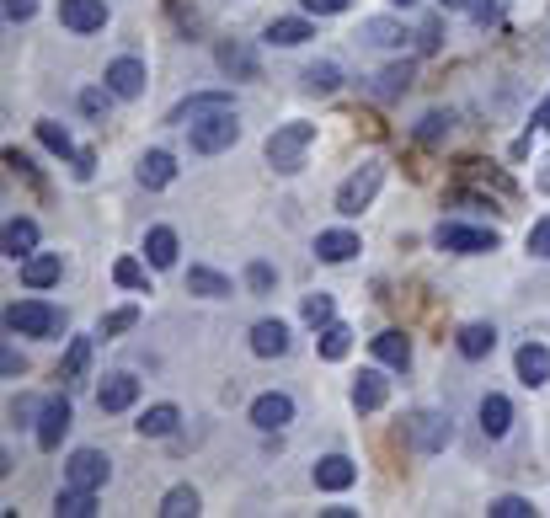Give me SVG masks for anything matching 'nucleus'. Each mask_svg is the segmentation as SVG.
<instances>
[{
  "instance_id": "nucleus-47",
  "label": "nucleus",
  "mask_w": 550,
  "mask_h": 518,
  "mask_svg": "<svg viewBox=\"0 0 550 518\" xmlns=\"http://www.w3.org/2000/svg\"><path fill=\"white\" fill-rule=\"evenodd\" d=\"M33 11H38V0H6V17L11 22H27Z\"/></svg>"
},
{
  "instance_id": "nucleus-33",
  "label": "nucleus",
  "mask_w": 550,
  "mask_h": 518,
  "mask_svg": "<svg viewBox=\"0 0 550 518\" xmlns=\"http://www.w3.org/2000/svg\"><path fill=\"white\" fill-rule=\"evenodd\" d=\"M364 38L374 43V49H396V43L406 38V27L390 22V17H374V22H364Z\"/></svg>"
},
{
  "instance_id": "nucleus-24",
  "label": "nucleus",
  "mask_w": 550,
  "mask_h": 518,
  "mask_svg": "<svg viewBox=\"0 0 550 518\" xmlns=\"http://www.w3.org/2000/svg\"><path fill=\"white\" fill-rule=\"evenodd\" d=\"M171 177H177V161H171L166 150H145V155H139V182H145V187H166Z\"/></svg>"
},
{
  "instance_id": "nucleus-16",
  "label": "nucleus",
  "mask_w": 550,
  "mask_h": 518,
  "mask_svg": "<svg viewBox=\"0 0 550 518\" xmlns=\"http://www.w3.org/2000/svg\"><path fill=\"white\" fill-rule=\"evenodd\" d=\"M59 273H65V262H59L54 251H33V257H22V284L27 289H54Z\"/></svg>"
},
{
  "instance_id": "nucleus-30",
  "label": "nucleus",
  "mask_w": 550,
  "mask_h": 518,
  "mask_svg": "<svg viewBox=\"0 0 550 518\" xmlns=\"http://www.w3.org/2000/svg\"><path fill=\"white\" fill-rule=\"evenodd\" d=\"M177 406H171V401H161V406H150V412L145 417H139V433H145V438H166L171 428H177Z\"/></svg>"
},
{
  "instance_id": "nucleus-19",
  "label": "nucleus",
  "mask_w": 550,
  "mask_h": 518,
  "mask_svg": "<svg viewBox=\"0 0 550 518\" xmlns=\"http://www.w3.org/2000/svg\"><path fill=\"white\" fill-rule=\"evenodd\" d=\"M374 358H380V364L385 369H412V337H406V332H380V337H374Z\"/></svg>"
},
{
  "instance_id": "nucleus-28",
  "label": "nucleus",
  "mask_w": 550,
  "mask_h": 518,
  "mask_svg": "<svg viewBox=\"0 0 550 518\" xmlns=\"http://www.w3.org/2000/svg\"><path fill=\"white\" fill-rule=\"evenodd\" d=\"M54 513H59V518H86V513H97V492H91V486H70V492L54 497Z\"/></svg>"
},
{
  "instance_id": "nucleus-38",
  "label": "nucleus",
  "mask_w": 550,
  "mask_h": 518,
  "mask_svg": "<svg viewBox=\"0 0 550 518\" xmlns=\"http://www.w3.org/2000/svg\"><path fill=\"white\" fill-rule=\"evenodd\" d=\"M412 65H390V70H380V97H401L406 86H412Z\"/></svg>"
},
{
  "instance_id": "nucleus-43",
  "label": "nucleus",
  "mask_w": 550,
  "mask_h": 518,
  "mask_svg": "<svg viewBox=\"0 0 550 518\" xmlns=\"http://www.w3.org/2000/svg\"><path fill=\"white\" fill-rule=\"evenodd\" d=\"M246 284H251V289H257V294H267V289H273V284H278V273H273V268H267V262H251V273H246Z\"/></svg>"
},
{
  "instance_id": "nucleus-27",
  "label": "nucleus",
  "mask_w": 550,
  "mask_h": 518,
  "mask_svg": "<svg viewBox=\"0 0 550 518\" xmlns=\"http://www.w3.org/2000/svg\"><path fill=\"white\" fill-rule=\"evenodd\" d=\"M187 294H203V300H225V294H230V278L214 273V268H187Z\"/></svg>"
},
{
  "instance_id": "nucleus-2",
  "label": "nucleus",
  "mask_w": 550,
  "mask_h": 518,
  "mask_svg": "<svg viewBox=\"0 0 550 518\" xmlns=\"http://www.w3.org/2000/svg\"><path fill=\"white\" fill-rule=\"evenodd\" d=\"M380 182H385V166H380V161H364L348 182L337 187V214H342V219H358V214L374 203V193H380Z\"/></svg>"
},
{
  "instance_id": "nucleus-26",
  "label": "nucleus",
  "mask_w": 550,
  "mask_h": 518,
  "mask_svg": "<svg viewBox=\"0 0 550 518\" xmlns=\"http://www.w3.org/2000/svg\"><path fill=\"white\" fill-rule=\"evenodd\" d=\"M508 422H513V406H508V396H481V428H486V438H502L508 433Z\"/></svg>"
},
{
  "instance_id": "nucleus-40",
  "label": "nucleus",
  "mask_w": 550,
  "mask_h": 518,
  "mask_svg": "<svg viewBox=\"0 0 550 518\" xmlns=\"http://www.w3.org/2000/svg\"><path fill=\"white\" fill-rule=\"evenodd\" d=\"M113 278H118L123 289H145V268H139L134 257H118V262H113Z\"/></svg>"
},
{
  "instance_id": "nucleus-41",
  "label": "nucleus",
  "mask_w": 550,
  "mask_h": 518,
  "mask_svg": "<svg viewBox=\"0 0 550 518\" xmlns=\"http://www.w3.org/2000/svg\"><path fill=\"white\" fill-rule=\"evenodd\" d=\"M305 321L310 326H332V294H310V300H305Z\"/></svg>"
},
{
  "instance_id": "nucleus-7",
  "label": "nucleus",
  "mask_w": 550,
  "mask_h": 518,
  "mask_svg": "<svg viewBox=\"0 0 550 518\" xmlns=\"http://www.w3.org/2000/svg\"><path fill=\"white\" fill-rule=\"evenodd\" d=\"M145 59H134V54H123V59H113L107 65V86H113V97H123V102H134V97H145Z\"/></svg>"
},
{
  "instance_id": "nucleus-4",
  "label": "nucleus",
  "mask_w": 550,
  "mask_h": 518,
  "mask_svg": "<svg viewBox=\"0 0 550 518\" xmlns=\"http://www.w3.org/2000/svg\"><path fill=\"white\" fill-rule=\"evenodd\" d=\"M6 326L17 337H49V332H59V310L43 300H17L6 310Z\"/></svg>"
},
{
  "instance_id": "nucleus-14",
  "label": "nucleus",
  "mask_w": 550,
  "mask_h": 518,
  "mask_svg": "<svg viewBox=\"0 0 550 518\" xmlns=\"http://www.w3.org/2000/svg\"><path fill=\"white\" fill-rule=\"evenodd\" d=\"M214 59H219V70H225L230 81H257V75H262V70H257V54H251L246 43H235V38H230V43H219Z\"/></svg>"
},
{
  "instance_id": "nucleus-13",
  "label": "nucleus",
  "mask_w": 550,
  "mask_h": 518,
  "mask_svg": "<svg viewBox=\"0 0 550 518\" xmlns=\"http://www.w3.org/2000/svg\"><path fill=\"white\" fill-rule=\"evenodd\" d=\"M65 476H70V486H97L107 481V454H97V449H75L70 454V465H65Z\"/></svg>"
},
{
  "instance_id": "nucleus-35",
  "label": "nucleus",
  "mask_w": 550,
  "mask_h": 518,
  "mask_svg": "<svg viewBox=\"0 0 550 518\" xmlns=\"http://www.w3.org/2000/svg\"><path fill=\"white\" fill-rule=\"evenodd\" d=\"M348 348H353V332H348V326H342V321L321 326V353L332 358V364H337V358H348Z\"/></svg>"
},
{
  "instance_id": "nucleus-50",
  "label": "nucleus",
  "mask_w": 550,
  "mask_h": 518,
  "mask_svg": "<svg viewBox=\"0 0 550 518\" xmlns=\"http://www.w3.org/2000/svg\"><path fill=\"white\" fill-rule=\"evenodd\" d=\"M438 6H444V11H470L476 0H438Z\"/></svg>"
},
{
  "instance_id": "nucleus-9",
  "label": "nucleus",
  "mask_w": 550,
  "mask_h": 518,
  "mask_svg": "<svg viewBox=\"0 0 550 518\" xmlns=\"http://www.w3.org/2000/svg\"><path fill=\"white\" fill-rule=\"evenodd\" d=\"M251 422H257L262 433L289 428V422H294V401L284 396V390H267V396H257V401H251Z\"/></svg>"
},
{
  "instance_id": "nucleus-21",
  "label": "nucleus",
  "mask_w": 550,
  "mask_h": 518,
  "mask_svg": "<svg viewBox=\"0 0 550 518\" xmlns=\"http://www.w3.org/2000/svg\"><path fill=\"white\" fill-rule=\"evenodd\" d=\"M364 251V241H358L353 230H321L316 235V257L321 262H348V257H358Z\"/></svg>"
},
{
  "instance_id": "nucleus-20",
  "label": "nucleus",
  "mask_w": 550,
  "mask_h": 518,
  "mask_svg": "<svg viewBox=\"0 0 550 518\" xmlns=\"http://www.w3.org/2000/svg\"><path fill=\"white\" fill-rule=\"evenodd\" d=\"M513 364H518V380L524 385H550V348H540V342H524Z\"/></svg>"
},
{
  "instance_id": "nucleus-42",
  "label": "nucleus",
  "mask_w": 550,
  "mask_h": 518,
  "mask_svg": "<svg viewBox=\"0 0 550 518\" xmlns=\"http://www.w3.org/2000/svg\"><path fill=\"white\" fill-rule=\"evenodd\" d=\"M534 508H529V502L524 497H497L492 502V518H529Z\"/></svg>"
},
{
  "instance_id": "nucleus-51",
  "label": "nucleus",
  "mask_w": 550,
  "mask_h": 518,
  "mask_svg": "<svg viewBox=\"0 0 550 518\" xmlns=\"http://www.w3.org/2000/svg\"><path fill=\"white\" fill-rule=\"evenodd\" d=\"M534 123H540V129H545V134H550V102H545V107H540V113H534Z\"/></svg>"
},
{
  "instance_id": "nucleus-10",
  "label": "nucleus",
  "mask_w": 550,
  "mask_h": 518,
  "mask_svg": "<svg viewBox=\"0 0 550 518\" xmlns=\"http://www.w3.org/2000/svg\"><path fill=\"white\" fill-rule=\"evenodd\" d=\"M59 22L70 33H102L107 27V6L102 0H59Z\"/></svg>"
},
{
  "instance_id": "nucleus-34",
  "label": "nucleus",
  "mask_w": 550,
  "mask_h": 518,
  "mask_svg": "<svg viewBox=\"0 0 550 518\" xmlns=\"http://www.w3.org/2000/svg\"><path fill=\"white\" fill-rule=\"evenodd\" d=\"M161 513L166 518H193L198 513V492L193 486H171V492L161 497Z\"/></svg>"
},
{
  "instance_id": "nucleus-5",
  "label": "nucleus",
  "mask_w": 550,
  "mask_h": 518,
  "mask_svg": "<svg viewBox=\"0 0 550 518\" xmlns=\"http://www.w3.org/2000/svg\"><path fill=\"white\" fill-rule=\"evenodd\" d=\"M219 113H235V97H230V91H198V97H187V102L171 107L166 123H177V129H193V123L219 118Z\"/></svg>"
},
{
  "instance_id": "nucleus-25",
  "label": "nucleus",
  "mask_w": 550,
  "mask_h": 518,
  "mask_svg": "<svg viewBox=\"0 0 550 518\" xmlns=\"http://www.w3.org/2000/svg\"><path fill=\"white\" fill-rule=\"evenodd\" d=\"M454 348H460L465 358H486L497 348V332L492 326H481V321H470V326H460V337H454Z\"/></svg>"
},
{
  "instance_id": "nucleus-32",
  "label": "nucleus",
  "mask_w": 550,
  "mask_h": 518,
  "mask_svg": "<svg viewBox=\"0 0 550 518\" xmlns=\"http://www.w3.org/2000/svg\"><path fill=\"white\" fill-rule=\"evenodd\" d=\"M91 364V337H70V353H65V364H59V380H81Z\"/></svg>"
},
{
  "instance_id": "nucleus-49",
  "label": "nucleus",
  "mask_w": 550,
  "mask_h": 518,
  "mask_svg": "<svg viewBox=\"0 0 550 518\" xmlns=\"http://www.w3.org/2000/svg\"><path fill=\"white\" fill-rule=\"evenodd\" d=\"M0 369H6V374H22V353L6 348V353H0Z\"/></svg>"
},
{
  "instance_id": "nucleus-45",
  "label": "nucleus",
  "mask_w": 550,
  "mask_h": 518,
  "mask_svg": "<svg viewBox=\"0 0 550 518\" xmlns=\"http://www.w3.org/2000/svg\"><path fill=\"white\" fill-rule=\"evenodd\" d=\"M139 316H134V310H113V316H107L102 321V337H113V332H129V326H134Z\"/></svg>"
},
{
  "instance_id": "nucleus-6",
  "label": "nucleus",
  "mask_w": 550,
  "mask_h": 518,
  "mask_svg": "<svg viewBox=\"0 0 550 518\" xmlns=\"http://www.w3.org/2000/svg\"><path fill=\"white\" fill-rule=\"evenodd\" d=\"M235 139H241V123H235V113H219V118L193 123V150H198V155H219V150H230Z\"/></svg>"
},
{
  "instance_id": "nucleus-31",
  "label": "nucleus",
  "mask_w": 550,
  "mask_h": 518,
  "mask_svg": "<svg viewBox=\"0 0 550 518\" xmlns=\"http://www.w3.org/2000/svg\"><path fill=\"white\" fill-rule=\"evenodd\" d=\"M300 81H305V91H316V97H332V91L342 86V70L332 65V59H321V65H310Z\"/></svg>"
},
{
  "instance_id": "nucleus-17",
  "label": "nucleus",
  "mask_w": 550,
  "mask_h": 518,
  "mask_svg": "<svg viewBox=\"0 0 550 518\" xmlns=\"http://www.w3.org/2000/svg\"><path fill=\"white\" fill-rule=\"evenodd\" d=\"M385 396H390V380H385L380 369H364L353 380V412H380Z\"/></svg>"
},
{
  "instance_id": "nucleus-11",
  "label": "nucleus",
  "mask_w": 550,
  "mask_h": 518,
  "mask_svg": "<svg viewBox=\"0 0 550 518\" xmlns=\"http://www.w3.org/2000/svg\"><path fill=\"white\" fill-rule=\"evenodd\" d=\"M70 401L65 396H54V401H43V417H38V449H59V438L70 433Z\"/></svg>"
},
{
  "instance_id": "nucleus-29",
  "label": "nucleus",
  "mask_w": 550,
  "mask_h": 518,
  "mask_svg": "<svg viewBox=\"0 0 550 518\" xmlns=\"http://www.w3.org/2000/svg\"><path fill=\"white\" fill-rule=\"evenodd\" d=\"M38 251V225L33 219H11L6 225V257H33Z\"/></svg>"
},
{
  "instance_id": "nucleus-3",
  "label": "nucleus",
  "mask_w": 550,
  "mask_h": 518,
  "mask_svg": "<svg viewBox=\"0 0 550 518\" xmlns=\"http://www.w3.org/2000/svg\"><path fill=\"white\" fill-rule=\"evenodd\" d=\"M438 251H460V257H481V251H497L502 235L486 230V225H454V219H444V225L433 230Z\"/></svg>"
},
{
  "instance_id": "nucleus-39",
  "label": "nucleus",
  "mask_w": 550,
  "mask_h": 518,
  "mask_svg": "<svg viewBox=\"0 0 550 518\" xmlns=\"http://www.w3.org/2000/svg\"><path fill=\"white\" fill-rule=\"evenodd\" d=\"M449 113H422V123H417V139H422V145H438V139H444L449 134Z\"/></svg>"
},
{
  "instance_id": "nucleus-23",
  "label": "nucleus",
  "mask_w": 550,
  "mask_h": 518,
  "mask_svg": "<svg viewBox=\"0 0 550 518\" xmlns=\"http://www.w3.org/2000/svg\"><path fill=\"white\" fill-rule=\"evenodd\" d=\"M145 257H150V268H171L177 262V230L171 225H155L145 235Z\"/></svg>"
},
{
  "instance_id": "nucleus-12",
  "label": "nucleus",
  "mask_w": 550,
  "mask_h": 518,
  "mask_svg": "<svg viewBox=\"0 0 550 518\" xmlns=\"http://www.w3.org/2000/svg\"><path fill=\"white\" fill-rule=\"evenodd\" d=\"M134 401H139V380H134V374H107V380L97 385V406H102V412H129Z\"/></svg>"
},
{
  "instance_id": "nucleus-37",
  "label": "nucleus",
  "mask_w": 550,
  "mask_h": 518,
  "mask_svg": "<svg viewBox=\"0 0 550 518\" xmlns=\"http://www.w3.org/2000/svg\"><path fill=\"white\" fill-rule=\"evenodd\" d=\"M38 139H43V145H49L54 155H70V161H75V155H81V150H75V145H70V134H65V129H59V123H49V118H43V123H38Z\"/></svg>"
},
{
  "instance_id": "nucleus-52",
  "label": "nucleus",
  "mask_w": 550,
  "mask_h": 518,
  "mask_svg": "<svg viewBox=\"0 0 550 518\" xmlns=\"http://www.w3.org/2000/svg\"><path fill=\"white\" fill-rule=\"evenodd\" d=\"M396 6H417V0H396Z\"/></svg>"
},
{
  "instance_id": "nucleus-46",
  "label": "nucleus",
  "mask_w": 550,
  "mask_h": 518,
  "mask_svg": "<svg viewBox=\"0 0 550 518\" xmlns=\"http://www.w3.org/2000/svg\"><path fill=\"white\" fill-rule=\"evenodd\" d=\"M353 0H305V11H316V17H342Z\"/></svg>"
},
{
  "instance_id": "nucleus-48",
  "label": "nucleus",
  "mask_w": 550,
  "mask_h": 518,
  "mask_svg": "<svg viewBox=\"0 0 550 518\" xmlns=\"http://www.w3.org/2000/svg\"><path fill=\"white\" fill-rule=\"evenodd\" d=\"M438 33H444V27H438V22H422V27H417L422 49H438V43H444V38H438Z\"/></svg>"
},
{
  "instance_id": "nucleus-44",
  "label": "nucleus",
  "mask_w": 550,
  "mask_h": 518,
  "mask_svg": "<svg viewBox=\"0 0 550 518\" xmlns=\"http://www.w3.org/2000/svg\"><path fill=\"white\" fill-rule=\"evenodd\" d=\"M529 251H534V257H550V214L529 230Z\"/></svg>"
},
{
  "instance_id": "nucleus-8",
  "label": "nucleus",
  "mask_w": 550,
  "mask_h": 518,
  "mask_svg": "<svg viewBox=\"0 0 550 518\" xmlns=\"http://www.w3.org/2000/svg\"><path fill=\"white\" fill-rule=\"evenodd\" d=\"M449 438H454V422H449V412H417V417H412V444H417L422 454L449 449Z\"/></svg>"
},
{
  "instance_id": "nucleus-15",
  "label": "nucleus",
  "mask_w": 550,
  "mask_h": 518,
  "mask_svg": "<svg viewBox=\"0 0 550 518\" xmlns=\"http://www.w3.org/2000/svg\"><path fill=\"white\" fill-rule=\"evenodd\" d=\"M353 481H358V465L348 460V454H326V460H316V486L321 492H348Z\"/></svg>"
},
{
  "instance_id": "nucleus-22",
  "label": "nucleus",
  "mask_w": 550,
  "mask_h": 518,
  "mask_svg": "<svg viewBox=\"0 0 550 518\" xmlns=\"http://www.w3.org/2000/svg\"><path fill=\"white\" fill-rule=\"evenodd\" d=\"M305 38H316V27H310L305 17H278V22H267V43H278V49H300Z\"/></svg>"
},
{
  "instance_id": "nucleus-36",
  "label": "nucleus",
  "mask_w": 550,
  "mask_h": 518,
  "mask_svg": "<svg viewBox=\"0 0 550 518\" xmlns=\"http://www.w3.org/2000/svg\"><path fill=\"white\" fill-rule=\"evenodd\" d=\"M107 107H113V86H107V91H97V86H86V91H81V113H86V118H97V123H107Z\"/></svg>"
},
{
  "instance_id": "nucleus-1",
  "label": "nucleus",
  "mask_w": 550,
  "mask_h": 518,
  "mask_svg": "<svg viewBox=\"0 0 550 518\" xmlns=\"http://www.w3.org/2000/svg\"><path fill=\"white\" fill-rule=\"evenodd\" d=\"M310 145H316V123H284V129H273V139H267V166L300 171Z\"/></svg>"
},
{
  "instance_id": "nucleus-18",
  "label": "nucleus",
  "mask_w": 550,
  "mask_h": 518,
  "mask_svg": "<svg viewBox=\"0 0 550 518\" xmlns=\"http://www.w3.org/2000/svg\"><path fill=\"white\" fill-rule=\"evenodd\" d=\"M251 353L257 358H284L289 353V326L284 321H257L251 326Z\"/></svg>"
}]
</instances>
